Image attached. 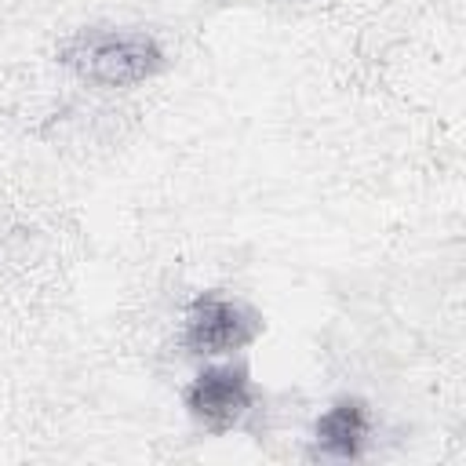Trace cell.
<instances>
[{"mask_svg": "<svg viewBox=\"0 0 466 466\" xmlns=\"http://www.w3.org/2000/svg\"><path fill=\"white\" fill-rule=\"evenodd\" d=\"M55 62L91 87H138L167 69L164 44L138 25H80L58 47Z\"/></svg>", "mask_w": 466, "mask_h": 466, "instance_id": "obj_1", "label": "cell"}, {"mask_svg": "<svg viewBox=\"0 0 466 466\" xmlns=\"http://www.w3.org/2000/svg\"><path fill=\"white\" fill-rule=\"evenodd\" d=\"M262 331H266V320L255 306H248L244 299L226 295L218 288H208V291H197L186 302L182 328H178V346L189 357L218 360V357L244 353L248 346L258 342Z\"/></svg>", "mask_w": 466, "mask_h": 466, "instance_id": "obj_2", "label": "cell"}, {"mask_svg": "<svg viewBox=\"0 0 466 466\" xmlns=\"http://www.w3.org/2000/svg\"><path fill=\"white\" fill-rule=\"evenodd\" d=\"M258 404V386L248 364L211 360L182 386V408L204 433H229L248 422Z\"/></svg>", "mask_w": 466, "mask_h": 466, "instance_id": "obj_3", "label": "cell"}, {"mask_svg": "<svg viewBox=\"0 0 466 466\" xmlns=\"http://www.w3.org/2000/svg\"><path fill=\"white\" fill-rule=\"evenodd\" d=\"M371 441H375V411L357 393L335 397L309 426V451L317 459H331V462L364 459Z\"/></svg>", "mask_w": 466, "mask_h": 466, "instance_id": "obj_4", "label": "cell"}]
</instances>
